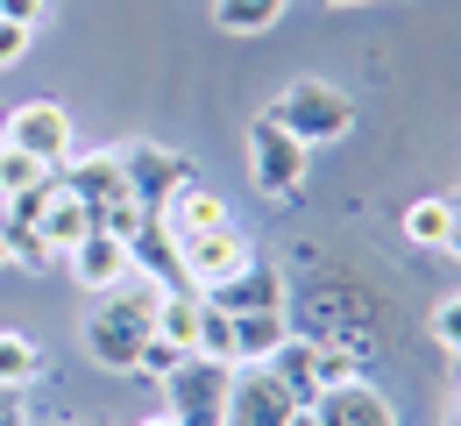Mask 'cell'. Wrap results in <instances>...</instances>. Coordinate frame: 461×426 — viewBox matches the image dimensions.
<instances>
[{
    "label": "cell",
    "mask_w": 461,
    "mask_h": 426,
    "mask_svg": "<svg viewBox=\"0 0 461 426\" xmlns=\"http://www.w3.org/2000/svg\"><path fill=\"white\" fill-rule=\"evenodd\" d=\"M171 242H177V263H185V285H192V292L221 285V277H234V270L249 263V242H241L234 221H221V228H192V235H171Z\"/></svg>",
    "instance_id": "obj_9"
},
{
    "label": "cell",
    "mask_w": 461,
    "mask_h": 426,
    "mask_svg": "<svg viewBox=\"0 0 461 426\" xmlns=\"http://www.w3.org/2000/svg\"><path fill=\"white\" fill-rule=\"evenodd\" d=\"M426 327H433V341H440L447 356H461V292L433 305V320H426Z\"/></svg>",
    "instance_id": "obj_21"
},
{
    "label": "cell",
    "mask_w": 461,
    "mask_h": 426,
    "mask_svg": "<svg viewBox=\"0 0 461 426\" xmlns=\"http://www.w3.org/2000/svg\"><path fill=\"white\" fill-rule=\"evenodd\" d=\"M270 122L298 135L305 150H320V142H341L348 128H355V100H348L341 86H327V78H291L285 93H277V107H270Z\"/></svg>",
    "instance_id": "obj_3"
},
{
    "label": "cell",
    "mask_w": 461,
    "mask_h": 426,
    "mask_svg": "<svg viewBox=\"0 0 461 426\" xmlns=\"http://www.w3.org/2000/svg\"><path fill=\"white\" fill-rule=\"evenodd\" d=\"M157 313H164V285L142 277V270H128L114 292H100L93 313H86V356L100 369H114V376H135L142 341L157 334Z\"/></svg>",
    "instance_id": "obj_1"
},
{
    "label": "cell",
    "mask_w": 461,
    "mask_h": 426,
    "mask_svg": "<svg viewBox=\"0 0 461 426\" xmlns=\"http://www.w3.org/2000/svg\"><path fill=\"white\" fill-rule=\"evenodd\" d=\"M121 171H128V185H135V206H142V221H164L171 192L192 178V171H185V157L157 150V142H128V150H121Z\"/></svg>",
    "instance_id": "obj_10"
},
{
    "label": "cell",
    "mask_w": 461,
    "mask_h": 426,
    "mask_svg": "<svg viewBox=\"0 0 461 426\" xmlns=\"http://www.w3.org/2000/svg\"><path fill=\"white\" fill-rule=\"evenodd\" d=\"M64 185H71V199L93 213V228H107V235H135L142 228V206H135V185H128V171H121V150H93V157H71L58 171Z\"/></svg>",
    "instance_id": "obj_2"
},
{
    "label": "cell",
    "mask_w": 461,
    "mask_h": 426,
    "mask_svg": "<svg viewBox=\"0 0 461 426\" xmlns=\"http://www.w3.org/2000/svg\"><path fill=\"white\" fill-rule=\"evenodd\" d=\"M291 299V285H285V270L277 263H241L234 277H221V285H206V305H221V313H285Z\"/></svg>",
    "instance_id": "obj_11"
},
{
    "label": "cell",
    "mask_w": 461,
    "mask_h": 426,
    "mask_svg": "<svg viewBox=\"0 0 461 426\" xmlns=\"http://www.w3.org/2000/svg\"><path fill=\"white\" fill-rule=\"evenodd\" d=\"M64 263H71V277H78V285H86L93 299H100V292H114L121 277L135 270V256H128V242H121V235H107V228H93V235H86V242L71 249Z\"/></svg>",
    "instance_id": "obj_13"
},
{
    "label": "cell",
    "mask_w": 461,
    "mask_h": 426,
    "mask_svg": "<svg viewBox=\"0 0 461 426\" xmlns=\"http://www.w3.org/2000/svg\"><path fill=\"white\" fill-rule=\"evenodd\" d=\"M285 7L291 0H213V29L221 36H263L285 22Z\"/></svg>",
    "instance_id": "obj_16"
},
{
    "label": "cell",
    "mask_w": 461,
    "mask_h": 426,
    "mask_svg": "<svg viewBox=\"0 0 461 426\" xmlns=\"http://www.w3.org/2000/svg\"><path fill=\"white\" fill-rule=\"evenodd\" d=\"M0 398H7V391H0Z\"/></svg>",
    "instance_id": "obj_30"
},
{
    "label": "cell",
    "mask_w": 461,
    "mask_h": 426,
    "mask_svg": "<svg viewBox=\"0 0 461 426\" xmlns=\"http://www.w3.org/2000/svg\"><path fill=\"white\" fill-rule=\"evenodd\" d=\"M447 206H455V235H447V249L461 256V199H447Z\"/></svg>",
    "instance_id": "obj_24"
},
{
    "label": "cell",
    "mask_w": 461,
    "mask_h": 426,
    "mask_svg": "<svg viewBox=\"0 0 461 426\" xmlns=\"http://www.w3.org/2000/svg\"><path fill=\"white\" fill-rule=\"evenodd\" d=\"M36 376H43V349H36L29 334L0 327V391H29Z\"/></svg>",
    "instance_id": "obj_17"
},
{
    "label": "cell",
    "mask_w": 461,
    "mask_h": 426,
    "mask_svg": "<svg viewBox=\"0 0 461 426\" xmlns=\"http://www.w3.org/2000/svg\"><path fill=\"white\" fill-rule=\"evenodd\" d=\"M447 235H455V206H447V199H411V206H404V242L447 249Z\"/></svg>",
    "instance_id": "obj_18"
},
{
    "label": "cell",
    "mask_w": 461,
    "mask_h": 426,
    "mask_svg": "<svg viewBox=\"0 0 461 426\" xmlns=\"http://www.w3.org/2000/svg\"><path fill=\"white\" fill-rule=\"evenodd\" d=\"M43 178H50V171H43L36 157H22V150H0V206H7V199H22V192H36Z\"/></svg>",
    "instance_id": "obj_19"
},
{
    "label": "cell",
    "mask_w": 461,
    "mask_h": 426,
    "mask_svg": "<svg viewBox=\"0 0 461 426\" xmlns=\"http://www.w3.org/2000/svg\"><path fill=\"white\" fill-rule=\"evenodd\" d=\"M0 150H22V157H36L43 171H64L78 150H71V114H64L58 100H22V107H7L0 114Z\"/></svg>",
    "instance_id": "obj_5"
},
{
    "label": "cell",
    "mask_w": 461,
    "mask_h": 426,
    "mask_svg": "<svg viewBox=\"0 0 461 426\" xmlns=\"http://www.w3.org/2000/svg\"><path fill=\"white\" fill-rule=\"evenodd\" d=\"M270 369H277V384H285L298 405H312L327 384L362 376V369H355V356H341V349H334V341H320V334H285V349L270 356Z\"/></svg>",
    "instance_id": "obj_6"
},
{
    "label": "cell",
    "mask_w": 461,
    "mask_h": 426,
    "mask_svg": "<svg viewBox=\"0 0 461 426\" xmlns=\"http://www.w3.org/2000/svg\"><path fill=\"white\" fill-rule=\"evenodd\" d=\"M142 426H177V420H171V412H149V420H142Z\"/></svg>",
    "instance_id": "obj_26"
},
{
    "label": "cell",
    "mask_w": 461,
    "mask_h": 426,
    "mask_svg": "<svg viewBox=\"0 0 461 426\" xmlns=\"http://www.w3.org/2000/svg\"><path fill=\"white\" fill-rule=\"evenodd\" d=\"M305 164H312V150H305L298 135H285L270 114H256V122H249V178H256L263 199L298 192V185H305Z\"/></svg>",
    "instance_id": "obj_7"
},
{
    "label": "cell",
    "mask_w": 461,
    "mask_h": 426,
    "mask_svg": "<svg viewBox=\"0 0 461 426\" xmlns=\"http://www.w3.org/2000/svg\"><path fill=\"white\" fill-rule=\"evenodd\" d=\"M228 327H234V369L241 363H270L277 349H285V313H228Z\"/></svg>",
    "instance_id": "obj_14"
},
{
    "label": "cell",
    "mask_w": 461,
    "mask_h": 426,
    "mask_svg": "<svg viewBox=\"0 0 461 426\" xmlns=\"http://www.w3.org/2000/svg\"><path fill=\"white\" fill-rule=\"evenodd\" d=\"M327 7H362V0H327Z\"/></svg>",
    "instance_id": "obj_28"
},
{
    "label": "cell",
    "mask_w": 461,
    "mask_h": 426,
    "mask_svg": "<svg viewBox=\"0 0 461 426\" xmlns=\"http://www.w3.org/2000/svg\"><path fill=\"white\" fill-rule=\"evenodd\" d=\"M0 242H7V270H14V263H22V270H50V263H58L22 206H0Z\"/></svg>",
    "instance_id": "obj_15"
},
{
    "label": "cell",
    "mask_w": 461,
    "mask_h": 426,
    "mask_svg": "<svg viewBox=\"0 0 461 426\" xmlns=\"http://www.w3.org/2000/svg\"><path fill=\"white\" fill-rule=\"evenodd\" d=\"M177 363H185V349H171L164 334H149V341H142V363H135V376H149V384H164V376H171Z\"/></svg>",
    "instance_id": "obj_20"
},
{
    "label": "cell",
    "mask_w": 461,
    "mask_h": 426,
    "mask_svg": "<svg viewBox=\"0 0 461 426\" xmlns=\"http://www.w3.org/2000/svg\"><path fill=\"white\" fill-rule=\"evenodd\" d=\"M29 36H36V29H14V22H0V71L29 58Z\"/></svg>",
    "instance_id": "obj_22"
},
{
    "label": "cell",
    "mask_w": 461,
    "mask_h": 426,
    "mask_svg": "<svg viewBox=\"0 0 461 426\" xmlns=\"http://www.w3.org/2000/svg\"><path fill=\"white\" fill-rule=\"evenodd\" d=\"M447 426H461V398H455V412H447Z\"/></svg>",
    "instance_id": "obj_27"
},
{
    "label": "cell",
    "mask_w": 461,
    "mask_h": 426,
    "mask_svg": "<svg viewBox=\"0 0 461 426\" xmlns=\"http://www.w3.org/2000/svg\"><path fill=\"white\" fill-rule=\"evenodd\" d=\"M291 426H320V412H312V405H305V412H291Z\"/></svg>",
    "instance_id": "obj_25"
},
{
    "label": "cell",
    "mask_w": 461,
    "mask_h": 426,
    "mask_svg": "<svg viewBox=\"0 0 461 426\" xmlns=\"http://www.w3.org/2000/svg\"><path fill=\"white\" fill-rule=\"evenodd\" d=\"M228 384H234V363L185 356L157 391H164V412H171L177 426H221L228 420Z\"/></svg>",
    "instance_id": "obj_4"
},
{
    "label": "cell",
    "mask_w": 461,
    "mask_h": 426,
    "mask_svg": "<svg viewBox=\"0 0 461 426\" xmlns=\"http://www.w3.org/2000/svg\"><path fill=\"white\" fill-rule=\"evenodd\" d=\"M312 412H320V426H398L391 398H384L376 384H362V376H348V384H327V391L312 398Z\"/></svg>",
    "instance_id": "obj_12"
},
{
    "label": "cell",
    "mask_w": 461,
    "mask_h": 426,
    "mask_svg": "<svg viewBox=\"0 0 461 426\" xmlns=\"http://www.w3.org/2000/svg\"><path fill=\"white\" fill-rule=\"evenodd\" d=\"M291 412H305V405L277 384V369L270 363H241L234 384H228V420L221 426H291Z\"/></svg>",
    "instance_id": "obj_8"
},
{
    "label": "cell",
    "mask_w": 461,
    "mask_h": 426,
    "mask_svg": "<svg viewBox=\"0 0 461 426\" xmlns=\"http://www.w3.org/2000/svg\"><path fill=\"white\" fill-rule=\"evenodd\" d=\"M43 7H50V0H0V22H14V29H36V22H43Z\"/></svg>",
    "instance_id": "obj_23"
},
{
    "label": "cell",
    "mask_w": 461,
    "mask_h": 426,
    "mask_svg": "<svg viewBox=\"0 0 461 426\" xmlns=\"http://www.w3.org/2000/svg\"><path fill=\"white\" fill-rule=\"evenodd\" d=\"M0 270H7V242H0Z\"/></svg>",
    "instance_id": "obj_29"
}]
</instances>
